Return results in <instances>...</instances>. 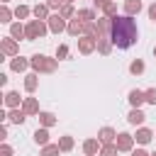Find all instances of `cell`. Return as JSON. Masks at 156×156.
Here are the masks:
<instances>
[{
    "label": "cell",
    "mask_w": 156,
    "mask_h": 156,
    "mask_svg": "<svg viewBox=\"0 0 156 156\" xmlns=\"http://www.w3.org/2000/svg\"><path fill=\"white\" fill-rule=\"evenodd\" d=\"M27 15H29L27 7H17V10H15V17H27Z\"/></svg>",
    "instance_id": "cell-33"
},
{
    "label": "cell",
    "mask_w": 156,
    "mask_h": 156,
    "mask_svg": "<svg viewBox=\"0 0 156 156\" xmlns=\"http://www.w3.org/2000/svg\"><path fill=\"white\" fill-rule=\"evenodd\" d=\"M66 54H68V49H66V46H58V56H61V58H63V56H66Z\"/></svg>",
    "instance_id": "cell-38"
},
{
    "label": "cell",
    "mask_w": 156,
    "mask_h": 156,
    "mask_svg": "<svg viewBox=\"0 0 156 156\" xmlns=\"http://www.w3.org/2000/svg\"><path fill=\"white\" fill-rule=\"evenodd\" d=\"M32 66L37 68V71H46V73H51L54 68H56V61L54 58H46V56H32Z\"/></svg>",
    "instance_id": "cell-2"
},
{
    "label": "cell",
    "mask_w": 156,
    "mask_h": 156,
    "mask_svg": "<svg viewBox=\"0 0 156 156\" xmlns=\"http://www.w3.org/2000/svg\"><path fill=\"white\" fill-rule=\"evenodd\" d=\"M144 100H146V95H144L141 90H132V93H129V102H132L134 107H139Z\"/></svg>",
    "instance_id": "cell-7"
},
{
    "label": "cell",
    "mask_w": 156,
    "mask_h": 156,
    "mask_svg": "<svg viewBox=\"0 0 156 156\" xmlns=\"http://www.w3.org/2000/svg\"><path fill=\"white\" fill-rule=\"evenodd\" d=\"M132 156H149V154H146V151H141V149H136V151H134Z\"/></svg>",
    "instance_id": "cell-40"
},
{
    "label": "cell",
    "mask_w": 156,
    "mask_h": 156,
    "mask_svg": "<svg viewBox=\"0 0 156 156\" xmlns=\"http://www.w3.org/2000/svg\"><path fill=\"white\" fill-rule=\"evenodd\" d=\"M10 17H12V12L7 7H2V22H10Z\"/></svg>",
    "instance_id": "cell-34"
},
{
    "label": "cell",
    "mask_w": 156,
    "mask_h": 156,
    "mask_svg": "<svg viewBox=\"0 0 156 156\" xmlns=\"http://www.w3.org/2000/svg\"><path fill=\"white\" fill-rule=\"evenodd\" d=\"M46 5H49V7H58V5H61V0H49Z\"/></svg>",
    "instance_id": "cell-39"
},
{
    "label": "cell",
    "mask_w": 156,
    "mask_h": 156,
    "mask_svg": "<svg viewBox=\"0 0 156 156\" xmlns=\"http://www.w3.org/2000/svg\"><path fill=\"white\" fill-rule=\"evenodd\" d=\"M83 151H85L88 156H93V154L98 151V141H95V139H88V141L83 144Z\"/></svg>",
    "instance_id": "cell-15"
},
{
    "label": "cell",
    "mask_w": 156,
    "mask_h": 156,
    "mask_svg": "<svg viewBox=\"0 0 156 156\" xmlns=\"http://www.w3.org/2000/svg\"><path fill=\"white\" fill-rule=\"evenodd\" d=\"M127 119H129V122H132V124H141V122H144V119H146V115H144V112H141V110H139V107H134V110H132V112H129V117H127Z\"/></svg>",
    "instance_id": "cell-6"
},
{
    "label": "cell",
    "mask_w": 156,
    "mask_h": 156,
    "mask_svg": "<svg viewBox=\"0 0 156 156\" xmlns=\"http://www.w3.org/2000/svg\"><path fill=\"white\" fill-rule=\"evenodd\" d=\"M151 156H156V154H151Z\"/></svg>",
    "instance_id": "cell-42"
},
{
    "label": "cell",
    "mask_w": 156,
    "mask_h": 156,
    "mask_svg": "<svg viewBox=\"0 0 156 156\" xmlns=\"http://www.w3.org/2000/svg\"><path fill=\"white\" fill-rule=\"evenodd\" d=\"M0 154H2V156H12V149H10V146H2V151H0Z\"/></svg>",
    "instance_id": "cell-36"
},
{
    "label": "cell",
    "mask_w": 156,
    "mask_h": 156,
    "mask_svg": "<svg viewBox=\"0 0 156 156\" xmlns=\"http://www.w3.org/2000/svg\"><path fill=\"white\" fill-rule=\"evenodd\" d=\"M10 122H15V124H22V122H24V115H22L20 110H12V112H10Z\"/></svg>",
    "instance_id": "cell-21"
},
{
    "label": "cell",
    "mask_w": 156,
    "mask_h": 156,
    "mask_svg": "<svg viewBox=\"0 0 156 156\" xmlns=\"http://www.w3.org/2000/svg\"><path fill=\"white\" fill-rule=\"evenodd\" d=\"M46 32V27L39 22V20H34V22H29L27 24V29H24V34H27V39H39L41 34Z\"/></svg>",
    "instance_id": "cell-3"
},
{
    "label": "cell",
    "mask_w": 156,
    "mask_h": 156,
    "mask_svg": "<svg viewBox=\"0 0 156 156\" xmlns=\"http://www.w3.org/2000/svg\"><path fill=\"white\" fill-rule=\"evenodd\" d=\"M78 46H80V51H83V54H90V51H93V39H90V37H85V39H80V41H78Z\"/></svg>",
    "instance_id": "cell-13"
},
{
    "label": "cell",
    "mask_w": 156,
    "mask_h": 156,
    "mask_svg": "<svg viewBox=\"0 0 156 156\" xmlns=\"http://www.w3.org/2000/svg\"><path fill=\"white\" fill-rule=\"evenodd\" d=\"M68 32H71V34H80V32H85V22H83V20H73V22L68 24Z\"/></svg>",
    "instance_id": "cell-9"
},
{
    "label": "cell",
    "mask_w": 156,
    "mask_h": 156,
    "mask_svg": "<svg viewBox=\"0 0 156 156\" xmlns=\"http://www.w3.org/2000/svg\"><path fill=\"white\" fill-rule=\"evenodd\" d=\"M10 32H12V37H22V34H24V29H22L20 24H12V29H10Z\"/></svg>",
    "instance_id": "cell-32"
},
{
    "label": "cell",
    "mask_w": 156,
    "mask_h": 156,
    "mask_svg": "<svg viewBox=\"0 0 156 156\" xmlns=\"http://www.w3.org/2000/svg\"><path fill=\"white\" fill-rule=\"evenodd\" d=\"M154 56H156V49H154Z\"/></svg>",
    "instance_id": "cell-41"
},
{
    "label": "cell",
    "mask_w": 156,
    "mask_h": 156,
    "mask_svg": "<svg viewBox=\"0 0 156 156\" xmlns=\"http://www.w3.org/2000/svg\"><path fill=\"white\" fill-rule=\"evenodd\" d=\"M144 95H146V102H151V105H156V88H151V90H146Z\"/></svg>",
    "instance_id": "cell-28"
},
{
    "label": "cell",
    "mask_w": 156,
    "mask_h": 156,
    "mask_svg": "<svg viewBox=\"0 0 156 156\" xmlns=\"http://www.w3.org/2000/svg\"><path fill=\"white\" fill-rule=\"evenodd\" d=\"M39 119H41V124H44V127H51V124L56 122L51 112H41V115H39Z\"/></svg>",
    "instance_id": "cell-18"
},
{
    "label": "cell",
    "mask_w": 156,
    "mask_h": 156,
    "mask_svg": "<svg viewBox=\"0 0 156 156\" xmlns=\"http://www.w3.org/2000/svg\"><path fill=\"white\" fill-rule=\"evenodd\" d=\"M58 146H61V149H63V151H68V149H71V146H73V139H71V136H63V139H61V144H58Z\"/></svg>",
    "instance_id": "cell-27"
},
{
    "label": "cell",
    "mask_w": 156,
    "mask_h": 156,
    "mask_svg": "<svg viewBox=\"0 0 156 156\" xmlns=\"http://www.w3.org/2000/svg\"><path fill=\"white\" fill-rule=\"evenodd\" d=\"M49 27H51V32H61L63 29V17L61 15H54V17H49Z\"/></svg>",
    "instance_id": "cell-5"
},
{
    "label": "cell",
    "mask_w": 156,
    "mask_h": 156,
    "mask_svg": "<svg viewBox=\"0 0 156 156\" xmlns=\"http://www.w3.org/2000/svg\"><path fill=\"white\" fill-rule=\"evenodd\" d=\"M149 139H151V132H149V129H139V132H136V141H139V144H146Z\"/></svg>",
    "instance_id": "cell-19"
},
{
    "label": "cell",
    "mask_w": 156,
    "mask_h": 156,
    "mask_svg": "<svg viewBox=\"0 0 156 156\" xmlns=\"http://www.w3.org/2000/svg\"><path fill=\"white\" fill-rule=\"evenodd\" d=\"M34 141L41 144V146H46V141H49V132H46V129H37V132H34Z\"/></svg>",
    "instance_id": "cell-11"
},
{
    "label": "cell",
    "mask_w": 156,
    "mask_h": 156,
    "mask_svg": "<svg viewBox=\"0 0 156 156\" xmlns=\"http://www.w3.org/2000/svg\"><path fill=\"white\" fill-rule=\"evenodd\" d=\"M105 12H107V17H110V20H112V17H117V7H115L112 2H110V5L105 7Z\"/></svg>",
    "instance_id": "cell-30"
},
{
    "label": "cell",
    "mask_w": 156,
    "mask_h": 156,
    "mask_svg": "<svg viewBox=\"0 0 156 156\" xmlns=\"http://www.w3.org/2000/svg\"><path fill=\"white\" fill-rule=\"evenodd\" d=\"M124 10H127V15L132 17L134 12H139V10H141V0H127V2H124Z\"/></svg>",
    "instance_id": "cell-8"
},
{
    "label": "cell",
    "mask_w": 156,
    "mask_h": 156,
    "mask_svg": "<svg viewBox=\"0 0 156 156\" xmlns=\"http://www.w3.org/2000/svg\"><path fill=\"white\" fill-rule=\"evenodd\" d=\"M136 34H139L136 22H134L129 15H124V17H112L110 39H112L115 46H119V49H129V46L136 41Z\"/></svg>",
    "instance_id": "cell-1"
},
{
    "label": "cell",
    "mask_w": 156,
    "mask_h": 156,
    "mask_svg": "<svg viewBox=\"0 0 156 156\" xmlns=\"http://www.w3.org/2000/svg\"><path fill=\"white\" fill-rule=\"evenodd\" d=\"M107 5H110V0H95V7H102V10H105Z\"/></svg>",
    "instance_id": "cell-35"
},
{
    "label": "cell",
    "mask_w": 156,
    "mask_h": 156,
    "mask_svg": "<svg viewBox=\"0 0 156 156\" xmlns=\"http://www.w3.org/2000/svg\"><path fill=\"white\" fill-rule=\"evenodd\" d=\"M24 88L32 93V90L37 88V76H27V80H24Z\"/></svg>",
    "instance_id": "cell-22"
},
{
    "label": "cell",
    "mask_w": 156,
    "mask_h": 156,
    "mask_svg": "<svg viewBox=\"0 0 156 156\" xmlns=\"http://www.w3.org/2000/svg\"><path fill=\"white\" fill-rule=\"evenodd\" d=\"M98 41H100V54H110V44H107V39H105V37H100Z\"/></svg>",
    "instance_id": "cell-26"
},
{
    "label": "cell",
    "mask_w": 156,
    "mask_h": 156,
    "mask_svg": "<svg viewBox=\"0 0 156 156\" xmlns=\"http://www.w3.org/2000/svg\"><path fill=\"white\" fill-rule=\"evenodd\" d=\"M129 71H132V73H141V71H144V63H141V61H134V63L129 66Z\"/></svg>",
    "instance_id": "cell-29"
},
{
    "label": "cell",
    "mask_w": 156,
    "mask_h": 156,
    "mask_svg": "<svg viewBox=\"0 0 156 156\" xmlns=\"http://www.w3.org/2000/svg\"><path fill=\"white\" fill-rule=\"evenodd\" d=\"M71 15H73V7L71 5H63L61 7V17H71Z\"/></svg>",
    "instance_id": "cell-31"
},
{
    "label": "cell",
    "mask_w": 156,
    "mask_h": 156,
    "mask_svg": "<svg viewBox=\"0 0 156 156\" xmlns=\"http://www.w3.org/2000/svg\"><path fill=\"white\" fill-rule=\"evenodd\" d=\"M149 17L156 22V5H154V7H149Z\"/></svg>",
    "instance_id": "cell-37"
},
{
    "label": "cell",
    "mask_w": 156,
    "mask_h": 156,
    "mask_svg": "<svg viewBox=\"0 0 156 156\" xmlns=\"http://www.w3.org/2000/svg\"><path fill=\"white\" fill-rule=\"evenodd\" d=\"M2 51L5 54H17V44L12 39H2Z\"/></svg>",
    "instance_id": "cell-12"
},
{
    "label": "cell",
    "mask_w": 156,
    "mask_h": 156,
    "mask_svg": "<svg viewBox=\"0 0 156 156\" xmlns=\"http://www.w3.org/2000/svg\"><path fill=\"white\" fill-rule=\"evenodd\" d=\"M78 17H80L85 24H90V22L95 20V12H93V10H80V12H78Z\"/></svg>",
    "instance_id": "cell-17"
},
{
    "label": "cell",
    "mask_w": 156,
    "mask_h": 156,
    "mask_svg": "<svg viewBox=\"0 0 156 156\" xmlns=\"http://www.w3.org/2000/svg\"><path fill=\"white\" fill-rule=\"evenodd\" d=\"M37 110H39V107H37V100L29 98V100L24 102V112H37Z\"/></svg>",
    "instance_id": "cell-23"
},
{
    "label": "cell",
    "mask_w": 156,
    "mask_h": 156,
    "mask_svg": "<svg viewBox=\"0 0 156 156\" xmlns=\"http://www.w3.org/2000/svg\"><path fill=\"white\" fill-rule=\"evenodd\" d=\"M98 136H100V141H102V144H110V141L115 139V129L105 127V129H100V134H98Z\"/></svg>",
    "instance_id": "cell-10"
},
{
    "label": "cell",
    "mask_w": 156,
    "mask_h": 156,
    "mask_svg": "<svg viewBox=\"0 0 156 156\" xmlns=\"http://www.w3.org/2000/svg\"><path fill=\"white\" fill-rule=\"evenodd\" d=\"M34 17H37V20L46 17V5H37V7H34Z\"/></svg>",
    "instance_id": "cell-24"
},
{
    "label": "cell",
    "mask_w": 156,
    "mask_h": 156,
    "mask_svg": "<svg viewBox=\"0 0 156 156\" xmlns=\"http://www.w3.org/2000/svg\"><path fill=\"white\" fill-rule=\"evenodd\" d=\"M12 68H15V71H24V68H27V61H24V58H15V61H12Z\"/></svg>",
    "instance_id": "cell-25"
},
{
    "label": "cell",
    "mask_w": 156,
    "mask_h": 156,
    "mask_svg": "<svg viewBox=\"0 0 156 156\" xmlns=\"http://www.w3.org/2000/svg\"><path fill=\"white\" fill-rule=\"evenodd\" d=\"M117 149L119 151H129L132 149V136L129 134H117Z\"/></svg>",
    "instance_id": "cell-4"
},
{
    "label": "cell",
    "mask_w": 156,
    "mask_h": 156,
    "mask_svg": "<svg viewBox=\"0 0 156 156\" xmlns=\"http://www.w3.org/2000/svg\"><path fill=\"white\" fill-rule=\"evenodd\" d=\"M5 105H7V107H17V105H20V95H17V93H7V95H5Z\"/></svg>",
    "instance_id": "cell-14"
},
{
    "label": "cell",
    "mask_w": 156,
    "mask_h": 156,
    "mask_svg": "<svg viewBox=\"0 0 156 156\" xmlns=\"http://www.w3.org/2000/svg\"><path fill=\"white\" fill-rule=\"evenodd\" d=\"M117 144H105L102 146V151H100V156H117Z\"/></svg>",
    "instance_id": "cell-16"
},
{
    "label": "cell",
    "mask_w": 156,
    "mask_h": 156,
    "mask_svg": "<svg viewBox=\"0 0 156 156\" xmlns=\"http://www.w3.org/2000/svg\"><path fill=\"white\" fill-rule=\"evenodd\" d=\"M58 149H61V146L46 144V146H44V151H41V156H58Z\"/></svg>",
    "instance_id": "cell-20"
}]
</instances>
